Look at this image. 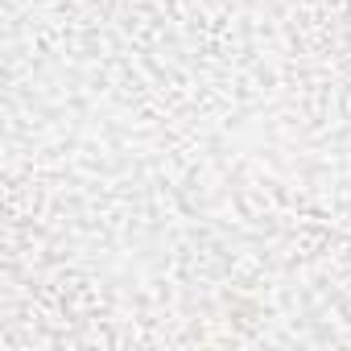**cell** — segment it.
I'll use <instances>...</instances> for the list:
<instances>
[]
</instances>
